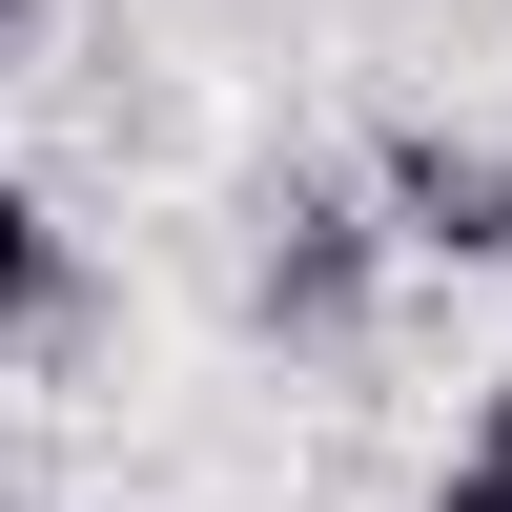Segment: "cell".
I'll use <instances>...</instances> for the list:
<instances>
[{
	"label": "cell",
	"mask_w": 512,
	"mask_h": 512,
	"mask_svg": "<svg viewBox=\"0 0 512 512\" xmlns=\"http://www.w3.org/2000/svg\"><path fill=\"white\" fill-rule=\"evenodd\" d=\"M390 246H451V267H512V144H390Z\"/></svg>",
	"instance_id": "6da1fadb"
},
{
	"label": "cell",
	"mask_w": 512,
	"mask_h": 512,
	"mask_svg": "<svg viewBox=\"0 0 512 512\" xmlns=\"http://www.w3.org/2000/svg\"><path fill=\"white\" fill-rule=\"evenodd\" d=\"M369 308V205H287V246H267V328H349Z\"/></svg>",
	"instance_id": "7a4b0ae2"
},
{
	"label": "cell",
	"mask_w": 512,
	"mask_h": 512,
	"mask_svg": "<svg viewBox=\"0 0 512 512\" xmlns=\"http://www.w3.org/2000/svg\"><path fill=\"white\" fill-rule=\"evenodd\" d=\"M62 308V226H41V185H0V328Z\"/></svg>",
	"instance_id": "3957f363"
},
{
	"label": "cell",
	"mask_w": 512,
	"mask_h": 512,
	"mask_svg": "<svg viewBox=\"0 0 512 512\" xmlns=\"http://www.w3.org/2000/svg\"><path fill=\"white\" fill-rule=\"evenodd\" d=\"M431 512H512V451H451V492Z\"/></svg>",
	"instance_id": "277c9868"
},
{
	"label": "cell",
	"mask_w": 512,
	"mask_h": 512,
	"mask_svg": "<svg viewBox=\"0 0 512 512\" xmlns=\"http://www.w3.org/2000/svg\"><path fill=\"white\" fill-rule=\"evenodd\" d=\"M472 451H512V369H492V431H472Z\"/></svg>",
	"instance_id": "5b68a950"
},
{
	"label": "cell",
	"mask_w": 512,
	"mask_h": 512,
	"mask_svg": "<svg viewBox=\"0 0 512 512\" xmlns=\"http://www.w3.org/2000/svg\"><path fill=\"white\" fill-rule=\"evenodd\" d=\"M21 21H41V0H0V41H21Z\"/></svg>",
	"instance_id": "8992f818"
}]
</instances>
